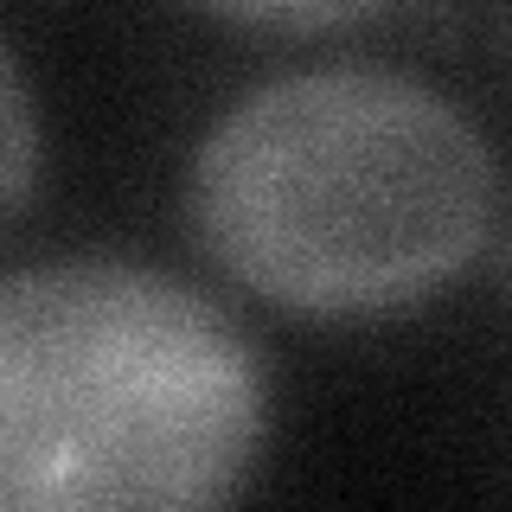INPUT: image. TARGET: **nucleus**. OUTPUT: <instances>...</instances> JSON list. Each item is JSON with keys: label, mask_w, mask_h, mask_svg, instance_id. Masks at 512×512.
<instances>
[{"label": "nucleus", "mask_w": 512, "mask_h": 512, "mask_svg": "<svg viewBox=\"0 0 512 512\" xmlns=\"http://www.w3.org/2000/svg\"><path fill=\"white\" fill-rule=\"evenodd\" d=\"M493 192V148L455 96L384 64H308L205 128L186 231L269 308L378 320L474 263Z\"/></svg>", "instance_id": "obj_1"}, {"label": "nucleus", "mask_w": 512, "mask_h": 512, "mask_svg": "<svg viewBox=\"0 0 512 512\" xmlns=\"http://www.w3.org/2000/svg\"><path fill=\"white\" fill-rule=\"evenodd\" d=\"M269 423L263 352L212 295L77 256L0 288V500L13 512L218 506Z\"/></svg>", "instance_id": "obj_2"}, {"label": "nucleus", "mask_w": 512, "mask_h": 512, "mask_svg": "<svg viewBox=\"0 0 512 512\" xmlns=\"http://www.w3.org/2000/svg\"><path fill=\"white\" fill-rule=\"evenodd\" d=\"M205 7L244 26H269V32H333V26L378 20L397 0H205Z\"/></svg>", "instance_id": "obj_3"}, {"label": "nucleus", "mask_w": 512, "mask_h": 512, "mask_svg": "<svg viewBox=\"0 0 512 512\" xmlns=\"http://www.w3.org/2000/svg\"><path fill=\"white\" fill-rule=\"evenodd\" d=\"M0 71H7V90H0V122H7V212H20L26 192H32V96H26V64L20 52H0Z\"/></svg>", "instance_id": "obj_4"}, {"label": "nucleus", "mask_w": 512, "mask_h": 512, "mask_svg": "<svg viewBox=\"0 0 512 512\" xmlns=\"http://www.w3.org/2000/svg\"><path fill=\"white\" fill-rule=\"evenodd\" d=\"M500 282H506V295H512V218H506V231H500Z\"/></svg>", "instance_id": "obj_5"}]
</instances>
